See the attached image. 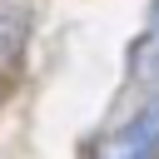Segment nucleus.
I'll return each mask as SVG.
<instances>
[{
    "label": "nucleus",
    "mask_w": 159,
    "mask_h": 159,
    "mask_svg": "<svg viewBox=\"0 0 159 159\" xmlns=\"http://www.w3.org/2000/svg\"><path fill=\"white\" fill-rule=\"evenodd\" d=\"M99 159H159V104H144L104 149Z\"/></svg>",
    "instance_id": "obj_1"
},
{
    "label": "nucleus",
    "mask_w": 159,
    "mask_h": 159,
    "mask_svg": "<svg viewBox=\"0 0 159 159\" xmlns=\"http://www.w3.org/2000/svg\"><path fill=\"white\" fill-rule=\"evenodd\" d=\"M20 40H25V20L0 5V84H5V75H10L15 55H20Z\"/></svg>",
    "instance_id": "obj_2"
},
{
    "label": "nucleus",
    "mask_w": 159,
    "mask_h": 159,
    "mask_svg": "<svg viewBox=\"0 0 159 159\" xmlns=\"http://www.w3.org/2000/svg\"><path fill=\"white\" fill-rule=\"evenodd\" d=\"M139 70H144V75L159 70V5H154V15H149V35H144V45H139Z\"/></svg>",
    "instance_id": "obj_3"
}]
</instances>
